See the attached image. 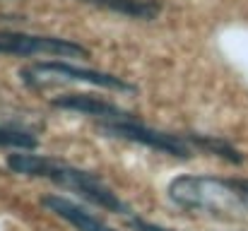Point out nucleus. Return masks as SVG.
I'll return each mask as SVG.
<instances>
[{
    "label": "nucleus",
    "mask_w": 248,
    "mask_h": 231,
    "mask_svg": "<svg viewBox=\"0 0 248 231\" xmlns=\"http://www.w3.org/2000/svg\"><path fill=\"white\" fill-rule=\"evenodd\" d=\"M193 152H202L210 154V156H219L229 164H241L244 161V154L239 152L229 140L219 138V135H202V133H186Z\"/></svg>",
    "instance_id": "obj_9"
},
{
    "label": "nucleus",
    "mask_w": 248,
    "mask_h": 231,
    "mask_svg": "<svg viewBox=\"0 0 248 231\" xmlns=\"http://www.w3.org/2000/svg\"><path fill=\"white\" fill-rule=\"evenodd\" d=\"M41 205L48 212H53L56 217L65 219L70 227H75L78 231H116L113 227H108L101 217H96L94 212H89L87 207H82L80 202H75V200H70L65 195H58V193L44 195Z\"/></svg>",
    "instance_id": "obj_7"
},
{
    "label": "nucleus",
    "mask_w": 248,
    "mask_h": 231,
    "mask_svg": "<svg viewBox=\"0 0 248 231\" xmlns=\"http://www.w3.org/2000/svg\"><path fill=\"white\" fill-rule=\"evenodd\" d=\"M0 53L2 56H17V58H89V48L80 41L63 39V36H48V34H27V31H0Z\"/></svg>",
    "instance_id": "obj_5"
},
{
    "label": "nucleus",
    "mask_w": 248,
    "mask_h": 231,
    "mask_svg": "<svg viewBox=\"0 0 248 231\" xmlns=\"http://www.w3.org/2000/svg\"><path fill=\"white\" fill-rule=\"evenodd\" d=\"M96 130L106 138H116V140H125L133 145H142L147 150L169 154L173 159H190L193 156V147L186 138V133H166V130H157L152 125H147L140 116H130L125 121L118 123H104L96 125Z\"/></svg>",
    "instance_id": "obj_4"
},
{
    "label": "nucleus",
    "mask_w": 248,
    "mask_h": 231,
    "mask_svg": "<svg viewBox=\"0 0 248 231\" xmlns=\"http://www.w3.org/2000/svg\"><path fill=\"white\" fill-rule=\"evenodd\" d=\"M169 200L195 215H207L224 222L248 217V198L236 185V178H219L210 173H183L169 181Z\"/></svg>",
    "instance_id": "obj_2"
},
{
    "label": "nucleus",
    "mask_w": 248,
    "mask_h": 231,
    "mask_svg": "<svg viewBox=\"0 0 248 231\" xmlns=\"http://www.w3.org/2000/svg\"><path fill=\"white\" fill-rule=\"evenodd\" d=\"M128 227L133 231H173V229H166L162 224H155V222H147V219H142V217H128Z\"/></svg>",
    "instance_id": "obj_11"
},
{
    "label": "nucleus",
    "mask_w": 248,
    "mask_h": 231,
    "mask_svg": "<svg viewBox=\"0 0 248 231\" xmlns=\"http://www.w3.org/2000/svg\"><path fill=\"white\" fill-rule=\"evenodd\" d=\"M51 106L53 108H61V111H73V113L87 116V118L96 121V125L118 123V121H125V118L135 116V113L121 108L118 104H113V101H108L104 96H96V94H87V92L56 96V99H51Z\"/></svg>",
    "instance_id": "obj_6"
},
{
    "label": "nucleus",
    "mask_w": 248,
    "mask_h": 231,
    "mask_svg": "<svg viewBox=\"0 0 248 231\" xmlns=\"http://www.w3.org/2000/svg\"><path fill=\"white\" fill-rule=\"evenodd\" d=\"M22 84H27L29 89H51L58 84H89V87H99V89H108V92H118V94H135L138 87L123 77L106 73V70H92V68H80L73 65L68 61H44V63H31L24 65L19 70Z\"/></svg>",
    "instance_id": "obj_3"
},
{
    "label": "nucleus",
    "mask_w": 248,
    "mask_h": 231,
    "mask_svg": "<svg viewBox=\"0 0 248 231\" xmlns=\"http://www.w3.org/2000/svg\"><path fill=\"white\" fill-rule=\"evenodd\" d=\"M7 169L19 173V176H29V178H44L58 188H65L75 195H80L82 200L113 212V215H123L125 219L133 217V210L128 207V202L121 200V195L99 176L92 173L87 169L73 166L70 161H63L58 156H48V154H31V152H12L7 154Z\"/></svg>",
    "instance_id": "obj_1"
},
{
    "label": "nucleus",
    "mask_w": 248,
    "mask_h": 231,
    "mask_svg": "<svg viewBox=\"0 0 248 231\" xmlns=\"http://www.w3.org/2000/svg\"><path fill=\"white\" fill-rule=\"evenodd\" d=\"M80 2H87L92 7H101L113 15L130 17V19H142V22L157 19L164 10L162 0H80Z\"/></svg>",
    "instance_id": "obj_8"
},
{
    "label": "nucleus",
    "mask_w": 248,
    "mask_h": 231,
    "mask_svg": "<svg viewBox=\"0 0 248 231\" xmlns=\"http://www.w3.org/2000/svg\"><path fill=\"white\" fill-rule=\"evenodd\" d=\"M236 185L244 190V195L248 198V178H236Z\"/></svg>",
    "instance_id": "obj_12"
},
{
    "label": "nucleus",
    "mask_w": 248,
    "mask_h": 231,
    "mask_svg": "<svg viewBox=\"0 0 248 231\" xmlns=\"http://www.w3.org/2000/svg\"><path fill=\"white\" fill-rule=\"evenodd\" d=\"M39 147V140L34 133L24 128L0 125V150H17V152H31Z\"/></svg>",
    "instance_id": "obj_10"
}]
</instances>
